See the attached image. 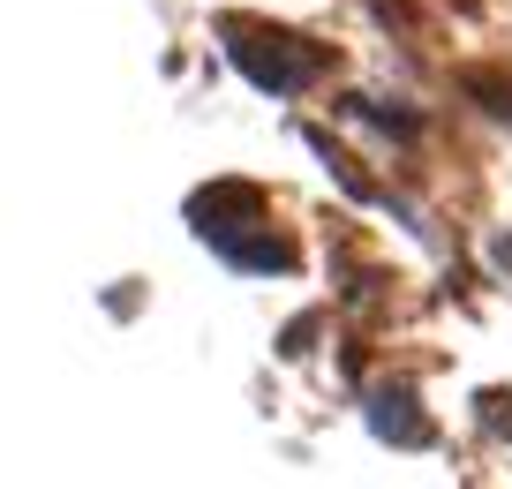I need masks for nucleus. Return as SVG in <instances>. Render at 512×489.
Returning <instances> with one entry per match:
<instances>
[{
	"mask_svg": "<svg viewBox=\"0 0 512 489\" xmlns=\"http://www.w3.org/2000/svg\"><path fill=\"white\" fill-rule=\"evenodd\" d=\"M369 422H377L384 437H400V444H422V437H430V429L407 414V392H377V399H369Z\"/></svg>",
	"mask_w": 512,
	"mask_h": 489,
	"instance_id": "f257e3e1",
	"label": "nucleus"
}]
</instances>
